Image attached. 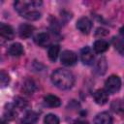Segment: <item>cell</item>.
<instances>
[{
  "label": "cell",
  "instance_id": "obj_9",
  "mask_svg": "<svg viewBox=\"0 0 124 124\" xmlns=\"http://www.w3.org/2000/svg\"><path fill=\"white\" fill-rule=\"evenodd\" d=\"M94 124H112V117L108 112L103 111L95 116Z\"/></svg>",
  "mask_w": 124,
  "mask_h": 124
},
{
  "label": "cell",
  "instance_id": "obj_24",
  "mask_svg": "<svg viewBox=\"0 0 124 124\" xmlns=\"http://www.w3.org/2000/svg\"><path fill=\"white\" fill-rule=\"evenodd\" d=\"M15 105H16V107L22 108H25V107L27 106V102H26L24 99L20 98V97H16V98L15 99Z\"/></svg>",
  "mask_w": 124,
  "mask_h": 124
},
{
  "label": "cell",
  "instance_id": "obj_17",
  "mask_svg": "<svg viewBox=\"0 0 124 124\" xmlns=\"http://www.w3.org/2000/svg\"><path fill=\"white\" fill-rule=\"evenodd\" d=\"M59 51H60V47L58 45H52L48 47V50H47V56L49 58L50 61L54 62L56 61L58 55H59Z\"/></svg>",
  "mask_w": 124,
  "mask_h": 124
},
{
  "label": "cell",
  "instance_id": "obj_18",
  "mask_svg": "<svg viewBox=\"0 0 124 124\" xmlns=\"http://www.w3.org/2000/svg\"><path fill=\"white\" fill-rule=\"evenodd\" d=\"M16 115V108L13 105L9 104L6 106L5 108V110H4V116L6 119L8 120H13Z\"/></svg>",
  "mask_w": 124,
  "mask_h": 124
},
{
  "label": "cell",
  "instance_id": "obj_20",
  "mask_svg": "<svg viewBox=\"0 0 124 124\" xmlns=\"http://www.w3.org/2000/svg\"><path fill=\"white\" fill-rule=\"evenodd\" d=\"M111 109L116 113H122L123 111V102L120 99L114 100L110 105Z\"/></svg>",
  "mask_w": 124,
  "mask_h": 124
},
{
  "label": "cell",
  "instance_id": "obj_7",
  "mask_svg": "<svg viewBox=\"0 0 124 124\" xmlns=\"http://www.w3.org/2000/svg\"><path fill=\"white\" fill-rule=\"evenodd\" d=\"M93 98H94V101H95L96 104H98L100 106H103L108 102V93L106 92L105 89H98L94 92Z\"/></svg>",
  "mask_w": 124,
  "mask_h": 124
},
{
  "label": "cell",
  "instance_id": "obj_14",
  "mask_svg": "<svg viewBox=\"0 0 124 124\" xmlns=\"http://www.w3.org/2000/svg\"><path fill=\"white\" fill-rule=\"evenodd\" d=\"M93 49L96 53H104L108 49V43L105 40H97L93 45Z\"/></svg>",
  "mask_w": 124,
  "mask_h": 124
},
{
  "label": "cell",
  "instance_id": "obj_23",
  "mask_svg": "<svg viewBox=\"0 0 124 124\" xmlns=\"http://www.w3.org/2000/svg\"><path fill=\"white\" fill-rule=\"evenodd\" d=\"M112 44L114 46V47L122 54L123 53V42H122V39H119V38H113L112 39Z\"/></svg>",
  "mask_w": 124,
  "mask_h": 124
},
{
  "label": "cell",
  "instance_id": "obj_21",
  "mask_svg": "<svg viewBox=\"0 0 124 124\" xmlns=\"http://www.w3.org/2000/svg\"><path fill=\"white\" fill-rule=\"evenodd\" d=\"M45 124H59V118L57 115L53 113H48L44 118Z\"/></svg>",
  "mask_w": 124,
  "mask_h": 124
},
{
  "label": "cell",
  "instance_id": "obj_16",
  "mask_svg": "<svg viewBox=\"0 0 124 124\" xmlns=\"http://www.w3.org/2000/svg\"><path fill=\"white\" fill-rule=\"evenodd\" d=\"M37 89V86H36V83L34 80L32 79H26L23 83V86H22V90L28 94V95H31L33 94Z\"/></svg>",
  "mask_w": 124,
  "mask_h": 124
},
{
  "label": "cell",
  "instance_id": "obj_19",
  "mask_svg": "<svg viewBox=\"0 0 124 124\" xmlns=\"http://www.w3.org/2000/svg\"><path fill=\"white\" fill-rule=\"evenodd\" d=\"M21 16H23L24 18H26L28 20L34 21V20H38L41 17V14L37 11H28V12L22 14Z\"/></svg>",
  "mask_w": 124,
  "mask_h": 124
},
{
  "label": "cell",
  "instance_id": "obj_5",
  "mask_svg": "<svg viewBox=\"0 0 124 124\" xmlns=\"http://www.w3.org/2000/svg\"><path fill=\"white\" fill-rule=\"evenodd\" d=\"M80 59L81 62L85 65H90L93 63L94 60V53L93 50L89 46H84L80 50Z\"/></svg>",
  "mask_w": 124,
  "mask_h": 124
},
{
  "label": "cell",
  "instance_id": "obj_3",
  "mask_svg": "<svg viewBox=\"0 0 124 124\" xmlns=\"http://www.w3.org/2000/svg\"><path fill=\"white\" fill-rule=\"evenodd\" d=\"M60 61L63 65L65 66H73L77 63L78 61V56L77 54L72 51V50H64L61 53L60 56Z\"/></svg>",
  "mask_w": 124,
  "mask_h": 124
},
{
  "label": "cell",
  "instance_id": "obj_13",
  "mask_svg": "<svg viewBox=\"0 0 124 124\" xmlns=\"http://www.w3.org/2000/svg\"><path fill=\"white\" fill-rule=\"evenodd\" d=\"M44 101H45V104L50 108H57L61 105V101L60 99L55 96V95H52V94H48L46 96L44 97Z\"/></svg>",
  "mask_w": 124,
  "mask_h": 124
},
{
  "label": "cell",
  "instance_id": "obj_22",
  "mask_svg": "<svg viewBox=\"0 0 124 124\" xmlns=\"http://www.w3.org/2000/svg\"><path fill=\"white\" fill-rule=\"evenodd\" d=\"M10 82V77L5 71H0V86L6 87Z\"/></svg>",
  "mask_w": 124,
  "mask_h": 124
},
{
  "label": "cell",
  "instance_id": "obj_15",
  "mask_svg": "<svg viewBox=\"0 0 124 124\" xmlns=\"http://www.w3.org/2000/svg\"><path fill=\"white\" fill-rule=\"evenodd\" d=\"M38 118L39 115L37 112L33 110H29L24 114L22 118V124H35L38 121Z\"/></svg>",
  "mask_w": 124,
  "mask_h": 124
},
{
  "label": "cell",
  "instance_id": "obj_8",
  "mask_svg": "<svg viewBox=\"0 0 124 124\" xmlns=\"http://www.w3.org/2000/svg\"><path fill=\"white\" fill-rule=\"evenodd\" d=\"M33 31H34V26L31 24L22 23L18 27V33L20 38L22 39H28L29 37H31V35L33 34Z\"/></svg>",
  "mask_w": 124,
  "mask_h": 124
},
{
  "label": "cell",
  "instance_id": "obj_11",
  "mask_svg": "<svg viewBox=\"0 0 124 124\" xmlns=\"http://www.w3.org/2000/svg\"><path fill=\"white\" fill-rule=\"evenodd\" d=\"M108 70V62H107V59L105 57H101L98 59V61L96 62L95 64V72L102 76V75H105L106 72Z\"/></svg>",
  "mask_w": 124,
  "mask_h": 124
},
{
  "label": "cell",
  "instance_id": "obj_4",
  "mask_svg": "<svg viewBox=\"0 0 124 124\" xmlns=\"http://www.w3.org/2000/svg\"><path fill=\"white\" fill-rule=\"evenodd\" d=\"M76 26L82 34H88L92 29V21L88 17L83 16L77 21Z\"/></svg>",
  "mask_w": 124,
  "mask_h": 124
},
{
  "label": "cell",
  "instance_id": "obj_2",
  "mask_svg": "<svg viewBox=\"0 0 124 124\" xmlns=\"http://www.w3.org/2000/svg\"><path fill=\"white\" fill-rule=\"evenodd\" d=\"M121 88V79L118 76L112 75L105 82V90L107 93L114 94L117 93Z\"/></svg>",
  "mask_w": 124,
  "mask_h": 124
},
{
  "label": "cell",
  "instance_id": "obj_6",
  "mask_svg": "<svg viewBox=\"0 0 124 124\" xmlns=\"http://www.w3.org/2000/svg\"><path fill=\"white\" fill-rule=\"evenodd\" d=\"M0 37L5 40H13L15 37V31L13 27L7 23L0 22Z\"/></svg>",
  "mask_w": 124,
  "mask_h": 124
},
{
  "label": "cell",
  "instance_id": "obj_10",
  "mask_svg": "<svg viewBox=\"0 0 124 124\" xmlns=\"http://www.w3.org/2000/svg\"><path fill=\"white\" fill-rule=\"evenodd\" d=\"M35 42H36V44L38 46H40L42 47H46L50 43V37H49V35L47 33L42 32V33H39L35 37Z\"/></svg>",
  "mask_w": 124,
  "mask_h": 124
},
{
  "label": "cell",
  "instance_id": "obj_12",
  "mask_svg": "<svg viewBox=\"0 0 124 124\" xmlns=\"http://www.w3.org/2000/svg\"><path fill=\"white\" fill-rule=\"evenodd\" d=\"M24 52L23 46L20 43H14L8 48V53L12 56H20Z\"/></svg>",
  "mask_w": 124,
  "mask_h": 124
},
{
  "label": "cell",
  "instance_id": "obj_26",
  "mask_svg": "<svg viewBox=\"0 0 124 124\" xmlns=\"http://www.w3.org/2000/svg\"><path fill=\"white\" fill-rule=\"evenodd\" d=\"M0 124H7V123H6V121H4V120L0 119Z\"/></svg>",
  "mask_w": 124,
  "mask_h": 124
},
{
  "label": "cell",
  "instance_id": "obj_1",
  "mask_svg": "<svg viewBox=\"0 0 124 124\" xmlns=\"http://www.w3.org/2000/svg\"><path fill=\"white\" fill-rule=\"evenodd\" d=\"M51 81L57 88L68 90L73 87L75 83V77L66 69H57L51 74Z\"/></svg>",
  "mask_w": 124,
  "mask_h": 124
},
{
  "label": "cell",
  "instance_id": "obj_25",
  "mask_svg": "<svg viewBox=\"0 0 124 124\" xmlns=\"http://www.w3.org/2000/svg\"><path fill=\"white\" fill-rule=\"evenodd\" d=\"M108 31L106 30V29H104V28H98L97 31H96V35L97 36H99V35L105 36V35H108Z\"/></svg>",
  "mask_w": 124,
  "mask_h": 124
}]
</instances>
